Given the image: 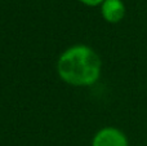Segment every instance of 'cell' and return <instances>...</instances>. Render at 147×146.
<instances>
[{
	"instance_id": "3957f363",
	"label": "cell",
	"mask_w": 147,
	"mask_h": 146,
	"mask_svg": "<svg viewBox=\"0 0 147 146\" xmlns=\"http://www.w3.org/2000/svg\"><path fill=\"white\" fill-rule=\"evenodd\" d=\"M101 14L109 23H117L125 16V5L123 0H105L101 5Z\"/></svg>"
},
{
	"instance_id": "6da1fadb",
	"label": "cell",
	"mask_w": 147,
	"mask_h": 146,
	"mask_svg": "<svg viewBox=\"0 0 147 146\" xmlns=\"http://www.w3.org/2000/svg\"><path fill=\"white\" fill-rule=\"evenodd\" d=\"M102 62L93 48L78 44L67 48L57 61V72L65 83L75 87L93 85L101 76Z\"/></svg>"
},
{
	"instance_id": "7a4b0ae2",
	"label": "cell",
	"mask_w": 147,
	"mask_h": 146,
	"mask_svg": "<svg viewBox=\"0 0 147 146\" xmlns=\"http://www.w3.org/2000/svg\"><path fill=\"white\" fill-rule=\"evenodd\" d=\"M92 146H129L125 133L115 127H105L93 137Z\"/></svg>"
},
{
	"instance_id": "277c9868",
	"label": "cell",
	"mask_w": 147,
	"mask_h": 146,
	"mask_svg": "<svg viewBox=\"0 0 147 146\" xmlns=\"http://www.w3.org/2000/svg\"><path fill=\"white\" fill-rule=\"evenodd\" d=\"M79 1L88 7H98V5H102L105 0H79Z\"/></svg>"
}]
</instances>
